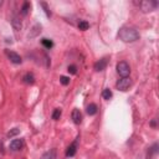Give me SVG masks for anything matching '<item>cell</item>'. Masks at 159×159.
Masks as SVG:
<instances>
[{"instance_id":"cell-1","label":"cell","mask_w":159,"mask_h":159,"mask_svg":"<svg viewBox=\"0 0 159 159\" xmlns=\"http://www.w3.org/2000/svg\"><path fill=\"white\" fill-rule=\"evenodd\" d=\"M118 37L123 41V42H134V41H137L139 39V32L133 27L123 26L118 31Z\"/></svg>"},{"instance_id":"cell-2","label":"cell","mask_w":159,"mask_h":159,"mask_svg":"<svg viewBox=\"0 0 159 159\" xmlns=\"http://www.w3.org/2000/svg\"><path fill=\"white\" fill-rule=\"evenodd\" d=\"M158 1H154V0H144V1H139V6L140 9L143 10L144 12H149L153 11L158 8Z\"/></svg>"},{"instance_id":"cell-3","label":"cell","mask_w":159,"mask_h":159,"mask_svg":"<svg viewBox=\"0 0 159 159\" xmlns=\"http://www.w3.org/2000/svg\"><path fill=\"white\" fill-rule=\"evenodd\" d=\"M117 72L122 77H128L131 73V67L125 61H121L117 64Z\"/></svg>"},{"instance_id":"cell-4","label":"cell","mask_w":159,"mask_h":159,"mask_svg":"<svg viewBox=\"0 0 159 159\" xmlns=\"http://www.w3.org/2000/svg\"><path fill=\"white\" fill-rule=\"evenodd\" d=\"M131 85H132V81L129 80L128 77H122L121 80H118L117 81V83H116V87L118 88L119 91H127L129 87H131Z\"/></svg>"},{"instance_id":"cell-5","label":"cell","mask_w":159,"mask_h":159,"mask_svg":"<svg viewBox=\"0 0 159 159\" xmlns=\"http://www.w3.org/2000/svg\"><path fill=\"white\" fill-rule=\"evenodd\" d=\"M5 53H6V56L10 58V61L12 62V64L19 65V64H21V62H23V60H21V57H20V55H18L16 52L10 51V50H5Z\"/></svg>"},{"instance_id":"cell-6","label":"cell","mask_w":159,"mask_h":159,"mask_svg":"<svg viewBox=\"0 0 159 159\" xmlns=\"http://www.w3.org/2000/svg\"><path fill=\"white\" fill-rule=\"evenodd\" d=\"M107 65H108V60H107V57H103V58H101V60L97 61V62L95 64V70L97 71V72H101V71L106 70Z\"/></svg>"},{"instance_id":"cell-7","label":"cell","mask_w":159,"mask_h":159,"mask_svg":"<svg viewBox=\"0 0 159 159\" xmlns=\"http://www.w3.org/2000/svg\"><path fill=\"white\" fill-rule=\"evenodd\" d=\"M11 25H12V29H14L15 32H19L20 30H21V27H23L21 20H20V18H19V16H16V15L12 16V19H11Z\"/></svg>"},{"instance_id":"cell-8","label":"cell","mask_w":159,"mask_h":159,"mask_svg":"<svg viewBox=\"0 0 159 159\" xmlns=\"http://www.w3.org/2000/svg\"><path fill=\"white\" fill-rule=\"evenodd\" d=\"M40 32H41V25L40 24H35L34 26L31 27L30 32L27 34V37H29V39H34V37H36L37 35H40Z\"/></svg>"},{"instance_id":"cell-9","label":"cell","mask_w":159,"mask_h":159,"mask_svg":"<svg viewBox=\"0 0 159 159\" xmlns=\"http://www.w3.org/2000/svg\"><path fill=\"white\" fill-rule=\"evenodd\" d=\"M77 144H78V139H76L67 148V150H66V157H73L75 154H76V152H77Z\"/></svg>"},{"instance_id":"cell-10","label":"cell","mask_w":159,"mask_h":159,"mask_svg":"<svg viewBox=\"0 0 159 159\" xmlns=\"http://www.w3.org/2000/svg\"><path fill=\"white\" fill-rule=\"evenodd\" d=\"M71 117H72L73 123L80 124V123L82 122V113H81V111H80V110H77V108L72 111V114H71Z\"/></svg>"},{"instance_id":"cell-11","label":"cell","mask_w":159,"mask_h":159,"mask_svg":"<svg viewBox=\"0 0 159 159\" xmlns=\"http://www.w3.org/2000/svg\"><path fill=\"white\" fill-rule=\"evenodd\" d=\"M24 147V140L23 139H14L10 143V149L11 150H20Z\"/></svg>"},{"instance_id":"cell-12","label":"cell","mask_w":159,"mask_h":159,"mask_svg":"<svg viewBox=\"0 0 159 159\" xmlns=\"http://www.w3.org/2000/svg\"><path fill=\"white\" fill-rule=\"evenodd\" d=\"M23 81L25 83H27V85H34V83H35V77H34V75H32V73H26L23 77Z\"/></svg>"},{"instance_id":"cell-13","label":"cell","mask_w":159,"mask_h":159,"mask_svg":"<svg viewBox=\"0 0 159 159\" xmlns=\"http://www.w3.org/2000/svg\"><path fill=\"white\" fill-rule=\"evenodd\" d=\"M41 159H56V150L51 149V150H49V152H46L45 154H42Z\"/></svg>"},{"instance_id":"cell-14","label":"cell","mask_w":159,"mask_h":159,"mask_svg":"<svg viewBox=\"0 0 159 159\" xmlns=\"http://www.w3.org/2000/svg\"><path fill=\"white\" fill-rule=\"evenodd\" d=\"M97 111H98V108L95 103H91V104L87 106V113H88L90 116H95L96 113H97Z\"/></svg>"},{"instance_id":"cell-15","label":"cell","mask_w":159,"mask_h":159,"mask_svg":"<svg viewBox=\"0 0 159 159\" xmlns=\"http://www.w3.org/2000/svg\"><path fill=\"white\" fill-rule=\"evenodd\" d=\"M30 9H31V5H30V3L29 1H24V4H23V6H21V14L23 15H27L29 14V11H30Z\"/></svg>"},{"instance_id":"cell-16","label":"cell","mask_w":159,"mask_h":159,"mask_svg":"<svg viewBox=\"0 0 159 159\" xmlns=\"http://www.w3.org/2000/svg\"><path fill=\"white\" fill-rule=\"evenodd\" d=\"M41 44H42L44 47L47 49V50H50L53 46V42L51 40H49V39H42V40H41Z\"/></svg>"},{"instance_id":"cell-17","label":"cell","mask_w":159,"mask_h":159,"mask_svg":"<svg viewBox=\"0 0 159 159\" xmlns=\"http://www.w3.org/2000/svg\"><path fill=\"white\" fill-rule=\"evenodd\" d=\"M102 97H103L104 99H111V97H112V91H111L110 88L103 90V92H102Z\"/></svg>"},{"instance_id":"cell-18","label":"cell","mask_w":159,"mask_h":159,"mask_svg":"<svg viewBox=\"0 0 159 159\" xmlns=\"http://www.w3.org/2000/svg\"><path fill=\"white\" fill-rule=\"evenodd\" d=\"M78 27H80V30H88V27H90V24L87 23V21H85V20H82V21H80V24H78Z\"/></svg>"},{"instance_id":"cell-19","label":"cell","mask_w":159,"mask_h":159,"mask_svg":"<svg viewBox=\"0 0 159 159\" xmlns=\"http://www.w3.org/2000/svg\"><path fill=\"white\" fill-rule=\"evenodd\" d=\"M40 5L44 8V11H45V14H46V16H47V18H51V11L49 10V6H47V4L46 3H40Z\"/></svg>"},{"instance_id":"cell-20","label":"cell","mask_w":159,"mask_h":159,"mask_svg":"<svg viewBox=\"0 0 159 159\" xmlns=\"http://www.w3.org/2000/svg\"><path fill=\"white\" fill-rule=\"evenodd\" d=\"M19 133H20V129L19 128H14V129H11V131L8 133V138H12V137L18 136Z\"/></svg>"},{"instance_id":"cell-21","label":"cell","mask_w":159,"mask_h":159,"mask_svg":"<svg viewBox=\"0 0 159 159\" xmlns=\"http://www.w3.org/2000/svg\"><path fill=\"white\" fill-rule=\"evenodd\" d=\"M60 117H61V110L60 108H56V110L53 111V113H52V119L57 121V119H60Z\"/></svg>"},{"instance_id":"cell-22","label":"cell","mask_w":159,"mask_h":159,"mask_svg":"<svg viewBox=\"0 0 159 159\" xmlns=\"http://www.w3.org/2000/svg\"><path fill=\"white\" fill-rule=\"evenodd\" d=\"M67 71L71 73V75H76L77 73V67L75 65H70L69 67H67Z\"/></svg>"},{"instance_id":"cell-23","label":"cell","mask_w":159,"mask_h":159,"mask_svg":"<svg viewBox=\"0 0 159 159\" xmlns=\"http://www.w3.org/2000/svg\"><path fill=\"white\" fill-rule=\"evenodd\" d=\"M60 82H61L64 86H67L69 83H70V78L66 77V76H61V77H60Z\"/></svg>"},{"instance_id":"cell-24","label":"cell","mask_w":159,"mask_h":159,"mask_svg":"<svg viewBox=\"0 0 159 159\" xmlns=\"http://www.w3.org/2000/svg\"><path fill=\"white\" fill-rule=\"evenodd\" d=\"M150 125H152V127H156V125H157V122H156V119H153L152 122H150Z\"/></svg>"},{"instance_id":"cell-25","label":"cell","mask_w":159,"mask_h":159,"mask_svg":"<svg viewBox=\"0 0 159 159\" xmlns=\"http://www.w3.org/2000/svg\"><path fill=\"white\" fill-rule=\"evenodd\" d=\"M3 5V0H0V6H1Z\"/></svg>"}]
</instances>
